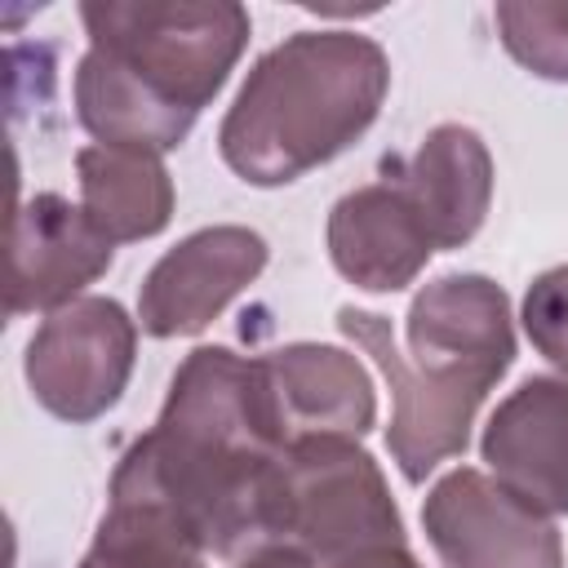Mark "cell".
<instances>
[{
  "mask_svg": "<svg viewBox=\"0 0 568 568\" xmlns=\"http://www.w3.org/2000/svg\"><path fill=\"white\" fill-rule=\"evenodd\" d=\"M519 324L532 351L546 355L559 373H568V262L532 275L519 306Z\"/></svg>",
  "mask_w": 568,
  "mask_h": 568,
  "instance_id": "cell-17",
  "label": "cell"
},
{
  "mask_svg": "<svg viewBox=\"0 0 568 568\" xmlns=\"http://www.w3.org/2000/svg\"><path fill=\"white\" fill-rule=\"evenodd\" d=\"M337 568H422V559L408 550V541H399V546H368V550L342 559Z\"/></svg>",
  "mask_w": 568,
  "mask_h": 568,
  "instance_id": "cell-19",
  "label": "cell"
},
{
  "mask_svg": "<svg viewBox=\"0 0 568 568\" xmlns=\"http://www.w3.org/2000/svg\"><path fill=\"white\" fill-rule=\"evenodd\" d=\"M435 248H466L493 209V151L470 124H435L417 151L395 164Z\"/></svg>",
  "mask_w": 568,
  "mask_h": 568,
  "instance_id": "cell-13",
  "label": "cell"
},
{
  "mask_svg": "<svg viewBox=\"0 0 568 568\" xmlns=\"http://www.w3.org/2000/svg\"><path fill=\"white\" fill-rule=\"evenodd\" d=\"M231 568H320V564L302 546H293V541H266V546L240 555Z\"/></svg>",
  "mask_w": 568,
  "mask_h": 568,
  "instance_id": "cell-18",
  "label": "cell"
},
{
  "mask_svg": "<svg viewBox=\"0 0 568 568\" xmlns=\"http://www.w3.org/2000/svg\"><path fill=\"white\" fill-rule=\"evenodd\" d=\"M422 532L439 568H564L555 519L475 466H453L430 484Z\"/></svg>",
  "mask_w": 568,
  "mask_h": 568,
  "instance_id": "cell-7",
  "label": "cell"
},
{
  "mask_svg": "<svg viewBox=\"0 0 568 568\" xmlns=\"http://www.w3.org/2000/svg\"><path fill=\"white\" fill-rule=\"evenodd\" d=\"M89 36L75 62V120L102 146L178 151L248 49L235 0H84Z\"/></svg>",
  "mask_w": 568,
  "mask_h": 568,
  "instance_id": "cell-2",
  "label": "cell"
},
{
  "mask_svg": "<svg viewBox=\"0 0 568 568\" xmlns=\"http://www.w3.org/2000/svg\"><path fill=\"white\" fill-rule=\"evenodd\" d=\"M115 262V244L80 204L58 191H36L9 222V315L62 311Z\"/></svg>",
  "mask_w": 568,
  "mask_h": 568,
  "instance_id": "cell-9",
  "label": "cell"
},
{
  "mask_svg": "<svg viewBox=\"0 0 568 568\" xmlns=\"http://www.w3.org/2000/svg\"><path fill=\"white\" fill-rule=\"evenodd\" d=\"M257 364L284 448L297 439H364L377 426L373 373L346 346L284 342Z\"/></svg>",
  "mask_w": 568,
  "mask_h": 568,
  "instance_id": "cell-10",
  "label": "cell"
},
{
  "mask_svg": "<svg viewBox=\"0 0 568 568\" xmlns=\"http://www.w3.org/2000/svg\"><path fill=\"white\" fill-rule=\"evenodd\" d=\"M324 244H328L333 271L364 293L408 288L435 253L430 231L395 173L346 191L328 209Z\"/></svg>",
  "mask_w": 568,
  "mask_h": 568,
  "instance_id": "cell-12",
  "label": "cell"
},
{
  "mask_svg": "<svg viewBox=\"0 0 568 568\" xmlns=\"http://www.w3.org/2000/svg\"><path fill=\"white\" fill-rule=\"evenodd\" d=\"M337 328L390 386L386 448L408 484H426L439 462L466 453L479 404L515 364L510 297L479 271H453L413 293L404 315L408 355H399L390 320L377 311L342 306Z\"/></svg>",
  "mask_w": 568,
  "mask_h": 568,
  "instance_id": "cell-3",
  "label": "cell"
},
{
  "mask_svg": "<svg viewBox=\"0 0 568 568\" xmlns=\"http://www.w3.org/2000/svg\"><path fill=\"white\" fill-rule=\"evenodd\" d=\"M271 262V244L240 222H217L182 235L138 288V328L146 337H195L204 333Z\"/></svg>",
  "mask_w": 568,
  "mask_h": 568,
  "instance_id": "cell-8",
  "label": "cell"
},
{
  "mask_svg": "<svg viewBox=\"0 0 568 568\" xmlns=\"http://www.w3.org/2000/svg\"><path fill=\"white\" fill-rule=\"evenodd\" d=\"M271 537L302 546L320 568L408 541L390 484L359 439H297L280 453Z\"/></svg>",
  "mask_w": 568,
  "mask_h": 568,
  "instance_id": "cell-5",
  "label": "cell"
},
{
  "mask_svg": "<svg viewBox=\"0 0 568 568\" xmlns=\"http://www.w3.org/2000/svg\"><path fill=\"white\" fill-rule=\"evenodd\" d=\"M133 359L138 320L115 297L89 293L40 320L22 355V377L44 413L84 426L120 404Z\"/></svg>",
  "mask_w": 568,
  "mask_h": 568,
  "instance_id": "cell-6",
  "label": "cell"
},
{
  "mask_svg": "<svg viewBox=\"0 0 568 568\" xmlns=\"http://www.w3.org/2000/svg\"><path fill=\"white\" fill-rule=\"evenodd\" d=\"M488 475L541 515H568V373L524 377L479 435Z\"/></svg>",
  "mask_w": 568,
  "mask_h": 568,
  "instance_id": "cell-11",
  "label": "cell"
},
{
  "mask_svg": "<svg viewBox=\"0 0 568 568\" xmlns=\"http://www.w3.org/2000/svg\"><path fill=\"white\" fill-rule=\"evenodd\" d=\"M80 209L111 244H138L173 222V173L164 155L138 146H80L75 151Z\"/></svg>",
  "mask_w": 568,
  "mask_h": 568,
  "instance_id": "cell-14",
  "label": "cell"
},
{
  "mask_svg": "<svg viewBox=\"0 0 568 568\" xmlns=\"http://www.w3.org/2000/svg\"><path fill=\"white\" fill-rule=\"evenodd\" d=\"M386 93L390 58L373 36L293 31L244 75L217 124V155L248 186H288L355 146Z\"/></svg>",
  "mask_w": 568,
  "mask_h": 568,
  "instance_id": "cell-4",
  "label": "cell"
},
{
  "mask_svg": "<svg viewBox=\"0 0 568 568\" xmlns=\"http://www.w3.org/2000/svg\"><path fill=\"white\" fill-rule=\"evenodd\" d=\"M501 49L537 80L568 84V4L555 0H501L493 9Z\"/></svg>",
  "mask_w": 568,
  "mask_h": 568,
  "instance_id": "cell-16",
  "label": "cell"
},
{
  "mask_svg": "<svg viewBox=\"0 0 568 568\" xmlns=\"http://www.w3.org/2000/svg\"><path fill=\"white\" fill-rule=\"evenodd\" d=\"M280 453L257 355L195 346L178 364L155 426L120 453L106 493L160 501L209 555L240 559L275 541Z\"/></svg>",
  "mask_w": 568,
  "mask_h": 568,
  "instance_id": "cell-1",
  "label": "cell"
},
{
  "mask_svg": "<svg viewBox=\"0 0 568 568\" xmlns=\"http://www.w3.org/2000/svg\"><path fill=\"white\" fill-rule=\"evenodd\" d=\"M106 515L80 568H209L200 537L160 501L106 493Z\"/></svg>",
  "mask_w": 568,
  "mask_h": 568,
  "instance_id": "cell-15",
  "label": "cell"
}]
</instances>
